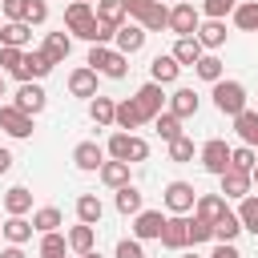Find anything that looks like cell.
Segmentation results:
<instances>
[{"label": "cell", "mask_w": 258, "mask_h": 258, "mask_svg": "<svg viewBox=\"0 0 258 258\" xmlns=\"http://www.w3.org/2000/svg\"><path fill=\"white\" fill-rule=\"evenodd\" d=\"M153 129H157L161 141H173V137H181V117H173L169 109H161V113L153 117Z\"/></svg>", "instance_id": "39"}, {"label": "cell", "mask_w": 258, "mask_h": 258, "mask_svg": "<svg viewBox=\"0 0 258 258\" xmlns=\"http://www.w3.org/2000/svg\"><path fill=\"white\" fill-rule=\"evenodd\" d=\"M181 258H202V254H194V250H189V254H181Z\"/></svg>", "instance_id": "57"}, {"label": "cell", "mask_w": 258, "mask_h": 258, "mask_svg": "<svg viewBox=\"0 0 258 258\" xmlns=\"http://www.w3.org/2000/svg\"><path fill=\"white\" fill-rule=\"evenodd\" d=\"M113 109H117V101H109V97H93L89 101V117H93V125H113Z\"/></svg>", "instance_id": "41"}, {"label": "cell", "mask_w": 258, "mask_h": 258, "mask_svg": "<svg viewBox=\"0 0 258 258\" xmlns=\"http://www.w3.org/2000/svg\"><path fill=\"white\" fill-rule=\"evenodd\" d=\"M198 105H202V101H198V93H194V89H173V93L165 97V109H169L173 117H181V121H185V117H194V113H198Z\"/></svg>", "instance_id": "17"}, {"label": "cell", "mask_w": 258, "mask_h": 258, "mask_svg": "<svg viewBox=\"0 0 258 258\" xmlns=\"http://www.w3.org/2000/svg\"><path fill=\"white\" fill-rule=\"evenodd\" d=\"M101 214H105V206H101L97 194H81V198H77V218H81L85 226H97Z\"/></svg>", "instance_id": "33"}, {"label": "cell", "mask_w": 258, "mask_h": 258, "mask_svg": "<svg viewBox=\"0 0 258 258\" xmlns=\"http://www.w3.org/2000/svg\"><path fill=\"white\" fill-rule=\"evenodd\" d=\"M0 258H28V254H24V250H20V246H12V242H8V250H4V254H0Z\"/></svg>", "instance_id": "54"}, {"label": "cell", "mask_w": 258, "mask_h": 258, "mask_svg": "<svg viewBox=\"0 0 258 258\" xmlns=\"http://www.w3.org/2000/svg\"><path fill=\"white\" fill-rule=\"evenodd\" d=\"M93 16L97 20H105V24H125V8H121V0H97L93 4Z\"/></svg>", "instance_id": "40"}, {"label": "cell", "mask_w": 258, "mask_h": 258, "mask_svg": "<svg viewBox=\"0 0 258 258\" xmlns=\"http://www.w3.org/2000/svg\"><path fill=\"white\" fill-rule=\"evenodd\" d=\"M250 181H254V189H258V161H254V169H250Z\"/></svg>", "instance_id": "55"}, {"label": "cell", "mask_w": 258, "mask_h": 258, "mask_svg": "<svg viewBox=\"0 0 258 258\" xmlns=\"http://www.w3.org/2000/svg\"><path fill=\"white\" fill-rule=\"evenodd\" d=\"M194 36H198V44H202L206 52H214V48L226 44V20H202Z\"/></svg>", "instance_id": "20"}, {"label": "cell", "mask_w": 258, "mask_h": 258, "mask_svg": "<svg viewBox=\"0 0 258 258\" xmlns=\"http://www.w3.org/2000/svg\"><path fill=\"white\" fill-rule=\"evenodd\" d=\"M28 210H32V189L12 185V189L4 194V214H28Z\"/></svg>", "instance_id": "35"}, {"label": "cell", "mask_w": 258, "mask_h": 258, "mask_svg": "<svg viewBox=\"0 0 258 258\" xmlns=\"http://www.w3.org/2000/svg\"><path fill=\"white\" fill-rule=\"evenodd\" d=\"M202 242H214V226L202 222V218H194L189 222V246H202Z\"/></svg>", "instance_id": "47"}, {"label": "cell", "mask_w": 258, "mask_h": 258, "mask_svg": "<svg viewBox=\"0 0 258 258\" xmlns=\"http://www.w3.org/2000/svg\"><path fill=\"white\" fill-rule=\"evenodd\" d=\"M161 4H169V0H161Z\"/></svg>", "instance_id": "60"}, {"label": "cell", "mask_w": 258, "mask_h": 258, "mask_svg": "<svg viewBox=\"0 0 258 258\" xmlns=\"http://www.w3.org/2000/svg\"><path fill=\"white\" fill-rule=\"evenodd\" d=\"M93 246H97V226H85V222H81V226L69 230V250H73V254H89Z\"/></svg>", "instance_id": "32"}, {"label": "cell", "mask_w": 258, "mask_h": 258, "mask_svg": "<svg viewBox=\"0 0 258 258\" xmlns=\"http://www.w3.org/2000/svg\"><path fill=\"white\" fill-rule=\"evenodd\" d=\"M101 161H105V149H101L97 141H81V145L73 149V165H77V169H85V173H97V169H101Z\"/></svg>", "instance_id": "18"}, {"label": "cell", "mask_w": 258, "mask_h": 258, "mask_svg": "<svg viewBox=\"0 0 258 258\" xmlns=\"http://www.w3.org/2000/svg\"><path fill=\"white\" fill-rule=\"evenodd\" d=\"M28 40H32V24H24V20H8V24L0 28V44L28 48Z\"/></svg>", "instance_id": "29"}, {"label": "cell", "mask_w": 258, "mask_h": 258, "mask_svg": "<svg viewBox=\"0 0 258 258\" xmlns=\"http://www.w3.org/2000/svg\"><path fill=\"white\" fill-rule=\"evenodd\" d=\"M137 24H141L145 32H161V28H169V4H161V0H149V8L137 16Z\"/></svg>", "instance_id": "23"}, {"label": "cell", "mask_w": 258, "mask_h": 258, "mask_svg": "<svg viewBox=\"0 0 258 258\" xmlns=\"http://www.w3.org/2000/svg\"><path fill=\"white\" fill-rule=\"evenodd\" d=\"M121 8H125V16H133V20H137V16L149 8V0H121Z\"/></svg>", "instance_id": "52"}, {"label": "cell", "mask_w": 258, "mask_h": 258, "mask_svg": "<svg viewBox=\"0 0 258 258\" xmlns=\"http://www.w3.org/2000/svg\"><path fill=\"white\" fill-rule=\"evenodd\" d=\"M161 246L165 250H185L189 246V218L185 214H169L161 226Z\"/></svg>", "instance_id": "11"}, {"label": "cell", "mask_w": 258, "mask_h": 258, "mask_svg": "<svg viewBox=\"0 0 258 258\" xmlns=\"http://www.w3.org/2000/svg\"><path fill=\"white\" fill-rule=\"evenodd\" d=\"M52 69H56V64H52L40 48H32V52L24 48V60H20V69H16V81H44Z\"/></svg>", "instance_id": "12"}, {"label": "cell", "mask_w": 258, "mask_h": 258, "mask_svg": "<svg viewBox=\"0 0 258 258\" xmlns=\"http://www.w3.org/2000/svg\"><path fill=\"white\" fill-rule=\"evenodd\" d=\"M202 52H206V48L198 44V36H177V44H173V52H169V56H173L181 69H185V64L194 69V64L202 60Z\"/></svg>", "instance_id": "26"}, {"label": "cell", "mask_w": 258, "mask_h": 258, "mask_svg": "<svg viewBox=\"0 0 258 258\" xmlns=\"http://www.w3.org/2000/svg\"><path fill=\"white\" fill-rule=\"evenodd\" d=\"M177 73H181V64H177L169 52L153 56V64H149V81H157V85H173V81H177Z\"/></svg>", "instance_id": "27"}, {"label": "cell", "mask_w": 258, "mask_h": 258, "mask_svg": "<svg viewBox=\"0 0 258 258\" xmlns=\"http://www.w3.org/2000/svg\"><path fill=\"white\" fill-rule=\"evenodd\" d=\"M12 161H16V157H12V149H4V145H0V177L12 169Z\"/></svg>", "instance_id": "53"}, {"label": "cell", "mask_w": 258, "mask_h": 258, "mask_svg": "<svg viewBox=\"0 0 258 258\" xmlns=\"http://www.w3.org/2000/svg\"><path fill=\"white\" fill-rule=\"evenodd\" d=\"M40 52H44L52 64H64L69 52H73V36H69V32H48L44 44H40Z\"/></svg>", "instance_id": "21"}, {"label": "cell", "mask_w": 258, "mask_h": 258, "mask_svg": "<svg viewBox=\"0 0 258 258\" xmlns=\"http://www.w3.org/2000/svg\"><path fill=\"white\" fill-rule=\"evenodd\" d=\"M0 226H4V222H0Z\"/></svg>", "instance_id": "61"}, {"label": "cell", "mask_w": 258, "mask_h": 258, "mask_svg": "<svg viewBox=\"0 0 258 258\" xmlns=\"http://www.w3.org/2000/svg\"><path fill=\"white\" fill-rule=\"evenodd\" d=\"M169 145V161H177V165H185V161H194V141L181 133V137H173V141H165Z\"/></svg>", "instance_id": "43"}, {"label": "cell", "mask_w": 258, "mask_h": 258, "mask_svg": "<svg viewBox=\"0 0 258 258\" xmlns=\"http://www.w3.org/2000/svg\"><path fill=\"white\" fill-rule=\"evenodd\" d=\"M234 24L242 28V32H258V0H242V4H234Z\"/></svg>", "instance_id": "34"}, {"label": "cell", "mask_w": 258, "mask_h": 258, "mask_svg": "<svg viewBox=\"0 0 258 258\" xmlns=\"http://www.w3.org/2000/svg\"><path fill=\"white\" fill-rule=\"evenodd\" d=\"M218 181H222V198H226V202H230V198L242 202L246 194H254V181H250V173H242V169H226Z\"/></svg>", "instance_id": "15"}, {"label": "cell", "mask_w": 258, "mask_h": 258, "mask_svg": "<svg viewBox=\"0 0 258 258\" xmlns=\"http://www.w3.org/2000/svg\"><path fill=\"white\" fill-rule=\"evenodd\" d=\"M145 28L137 24V20H129V24H117V32H113V48L117 52H125V56H133V52H141L145 48Z\"/></svg>", "instance_id": "10"}, {"label": "cell", "mask_w": 258, "mask_h": 258, "mask_svg": "<svg viewBox=\"0 0 258 258\" xmlns=\"http://www.w3.org/2000/svg\"><path fill=\"white\" fill-rule=\"evenodd\" d=\"M202 169L214 173V177H222V173L230 169V145H226L222 137H210V141L202 145Z\"/></svg>", "instance_id": "7"}, {"label": "cell", "mask_w": 258, "mask_h": 258, "mask_svg": "<svg viewBox=\"0 0 258 258\" xmlns=\"http://www.w3.org/2000/svg\"><path fill=\"white\" fill-rule=\"evenodd\" d=\"M85 4H97V0H85Z\"/></svg>", "instance_id": "59"}, {"label": "cell", "mask_w": 258, "mask_h": 258, "mask_svg": "<svg viewBox=\"0 0 258 258\" xmlns=\"http://www.w3.org/2000/svg\"><path fill=\"white\" fill-rule=\"evenodd\" d=\"M105 153H109V157H117V161H129V165H133V161H145V157H149V141H145V137H137V133H125V129H121V133H113V137H109Z\"/></svg>", "instance_id": "3"}, {"label": "cell", "mask_w": 258, "mask_h": 258, "mask_svg": "<svg viewBox=\"0 0 258 258\" xmlns=\"http://www.w3.org/2000/svg\"><path fill=\"white\" fill-rule=\"evenodd\" d=\"M113 125L117 129H137V125H145V117H141V109H137V101L133 97H125V101H117V109H113Z\"/></svg>", "instance_id": "24"}, {"label": "cell", "mask_w": 258, "mask_h": 258, "mask_svg": "<svg viewBox=\"0 0 258 258\" xmlns=\"http://www.w3.org/2000/svg\"><path fill=\"white\" fill-rule=\"evenodd\" d=\"M20 60H24V48H12V44H0V73H8V77H16V69H20Z\"/></svg>", "instance_id": "45"}, {"label": "cell", "mask_w": 258, "mask_h": 258, "mask_svg": "<svg viewBox=\"0 0 258 258\" xmlns=\"http://www.w3.org/2000/svg\"><path fill=\"white\" fill-rule=\"evenodd\" d=\"M198 24H202V8H194L189 0H177V4L169 8V32H177V36H194Z\"/></svg>", "instance_id": "5"}, {"label": "cell", "mask_w": 258, "mask_h": 258, "mask_svg": "<svg viewBox=\"0 0 258 258\" xmlns=\"http://www.w3.org/2000/svg\"><path fill=\"white\" fill-rule=\"evenodd\" d=\"M161 226H165V214H161V210H141V214H133V238H137V242L161 238Z\"/></svg>", "instance_id": "14"}, {"label": "cell", "mask_w": 258, "mask_h": 258, "mask_svg": "<svg viewBox=\"0 0 258 258\" xmlns=\"http://www.w3.org/2000/svg\"><path fill=\"white\" fill-rule=\"evenodd\" d=\"M0 8H4V16H8V20H24L28 0H0Z\"/></svg>", "instance_id": "50"}, {"label": "cell", "mask_w": 258, "mask_h": 258, "mask_svg": "<svg viewBox=\"0 0 258 258\" xmlns=\"http://www.w3.org/2000/svg\"><path fill=\"white\" fill-rule=\"evenodd\" d=\"M254 161H258V149H250V145H238V149H230V169H242V173H250V169H254Z\"/></svg>", "instance_id": "44"}, {"label": "cell", "mask_w": 258, "mask_h": 258, "mask_svg": "<svg viewBox=\"0 0 258 258\" xmlns=\"http://www.w3.org/2000/svg\"><path fill=\"white\" fill-rule=\"evenodd\" d=\"M64 250H69V238L60 234V230H48V234H40V258H64Z\"/></svg>", "instance_id": "37"}, {"label": "cell", "mask_w": 258, "mask_h": 258, "mask_svg": "<svg viewBox=\"0 0 258 258\" xmlns=\"http://www.w3.org/2000/svg\"><path fill=\"white\" fill-rule=\"evenodd\" d=\"M0 97H4V73H0Z\"/></svg>", "instance_id": "58"}, {"label": "cell", "mask_w": 258, "mask_h": 258, "mask_svg": "<svg viewBox=\"0 0 258 258\" xmlns=\"http://www.w3.org/2000/svg\"><path fill=\"white\" fill-rule=\"evenodd\" d=\"M60 226H64V214H60L56 206L32 210V230H36V234H48V230H60Z\"/></svg>", "instance_id": "31"}, {"label": "cell", "mask_w": 258, "mask_h": 258, "mask_svg": "<svg viewBox=\"0 0 258 258\" xmlns=\"http://www.w3.org/2000/svg\"><path fill=\"white\" fill-rule=\"evenodd\" d=\"M234 4H238V0H202V16H206V20H226V16L234 12Z\"/></svg>", "instance_id": "46"}, {"label": "cell", "mask_w": 258, "mask_h": 258, "mask_svg": "<svg viewBox=\"0 0 258 258\" xmlns=\"http://www.w3.org/2000/svg\"><path fill=\"white\" fill-rule=\"evenodd\" d=\"M64 28H69L73 36H81V40H89V44H93V32H97L93 4H85V0H73V4L64 8Z\"/></svg>", "instance_id": "4"}, {"label": "cell", "mask_w": 258, "mask_h": 258, "mask_svg": "<svg viewBox=\"0 0 258 258\" xmlns=\"http://www.w3.org/2000/svg\"><path fill=\"white\" fill-rule=\"evenodd\" d=\"M12 105H16V109H24L28 117H36V113L48 105V93L40 89V81H20V89L12 93Z\"/></svg>", "instance_id": "6"}, {"label": "cell", "mask_w": 258, "mask_h": 258, "mask_svg": "<svg viewBox=\"0 0 258 258\" xmlns=\"http://www.w3.org/2000/svg\"><path fill=\"white\" fill-rule=\"evenodd\" d=\"M238 222H242V230H250L258 238V194H246L238 202Z\"/></svg>", "instance_id": "38"}, {"label": "cell", "mask_w": 258, "mask_h": 258, "mask_svg": "<svg viewBox=\"0 0 258 258\" xmlns=\"http://www.w3.org/2000/svg\"><path fill=\"white\" fill-rule=\"evenodd\" d=\"M0 129H4L8 137L24 141V137H32V117H28L24 109H16V105L8 101V105H0Z\"/></svg>", "instance_id": "9"}, {"label": "cell", "mask_w": 258, "mask_h": 258, "mask_svg": "<svg viewBox=\"0 0 258 258\" xmlns=\"http://www.w3.org/2000/svg\"><path fill=\"white\" fill-rule=\"evenodd\" d=\"M69 93H73V97L93 101V97H97V73H93L89 64H77V69L69 73Z\"/></svg>", "instance_id": "16"}, {"label": "cell", "mask_w": 258, "mask_h": 258, "mask_svg": "<svg viewBox=\"0 0 258 258\" xmlns=\"http://www.w3.org/2000/svg\"><path fill=\"white\" fill-rule=\"evenodd\" d=\"M81 258H101V254H97V250H89V254H81Z\"/></svg>", "instance_id": "56"}, {"label": "cell", "mask_w": 258, "mask_h": 258, "mask_svg": "<svg viewBox=\"0 0 258 258\" xmlns=\"http://www.w3.org/2000/svg\"><path fill=\"white\" fill-rule=\"evenodd\" d=\"M101 181L109 185V189H121V185H129V161H117V157H109V161H101Z\"/></svg>", "instance_id": "28"}, {"label": "cell", "mask_w": 258, "mask_h": 258, "mask_svg": "<svg viewBox=\"0 0 258 258\" xmlns=\"http://www.w3.org/2000/svg\"><path fill=\"white\" fill-rule=\"evenodd\" d=\"M44 20H48V0H28L24 24H44Z\"/></svg>", "instance_id": "48"}, {"label": "cell", "mask_w": 258, "mask_h": 258, "mask_svg": "<svg viewBox=\"0 0 258 258\" xmlns=\"http://www.w3.org/2000/svg\"><path fill=\"white\" fill-rule=\"evenodd\" d=\"M246 101H250V97H246V85H242V81H226V77H222V81H214V109H218L222 117L242 113V109H246Z\"/></svg>", "instance_id": "2"}, {"label": "cell", "mask_w": 258, "mask_h": 258, "mask_svg": "<svg viewBox=\"0 0 258 258\" xmlns=\"http://www.w3.org/2000/svg\"><path fill=\"white\" fill-rule=\"evenodd\" d=\"M145 210V202H141V189L129 181V185H121L117 189V214H125V218H133V214H141Z\"/></svg>", "instance_id": "30"}, {"label": "cell", "mask_w": 258, "mask_h": 258, "mask_svg": "<svg viewBox=\"0 0 258 258\" xmlns=\"http://www.w3.org/2000/svg\"><path fill=\"white\" fill-rule=\"evenodd\" d=\"M161 202H165V210H169V214H189V210H194V202H198V189H194L189 181H169V185H165V194H161Z\"/></svg>", "instance_id": "8"}, {"label": "cell", "mask_w": 258, "mask_h": 258, "mask_svg": "<svg viewBox=\"0 0 258 258\" xmlns=\"http://www.w3.org/2000/svg\"><path fill=\"white\" fill-rule=\"evenodd\" d=\"M113 258H145V250H141V242H137V238H121Z\"/></svg>", "instance_id": "49"}, {"label": "cell", "mask_w": 258, "mask_h": 258, "mask_svg": "<svg viewBox=\"0 0 258 258\" xmlns=\"http://www.w3.org/2000/svg\"><path fill=\"white\" fill-rule=\"evenodd\" d=\"M234 133L242 137V145L258 149V109H242V113H234Z\"/></svg>", "instance_id": "22"}, {"label": "cell", "mask_w": 258, "mask_h": 258, "mask_svg": "<svg viewBox=\"0 0 258 258\" xmlns=\"http://www.w3.org/2000/svg\"><path fill=\"white\" fill-rule=\"evenodd\" d=\"M194 73H198L202 81H210V85H214V81H222V60H218L214 52H202V60L194 64Z\"/></svg>", "instance_id": "42"}, {"label": "cell", "mask_w": 258, "mask_h": 258, "mask_svg": "<svg viewBox=\"0 0 258 258\" xmlns=\"http://www.w3.org/2000/svg\"><path fill=\"white\" fill-rule=\"evenodd\" d=\"M0 234H4L12 246H24V242L32 238V222H28L24 214H8V218H4V226H0Z\"/></svg>", "instance_id": "25"}, {"label": "cell", "mask_w": 258, "mask_h": 258, "mask_svg": "<svg viewBox=\"0 0 258 258\" xmlns=\"http://www.w3.org/2000/svg\"><path fill=\"white\" fill-rule=\"evenodd\" d=\"M238 234H242V222H238L234 210H226V214L214 222V242H234Z\"/></svg>", "instance_id": "36"}, {"label": "cell", "mask_w": 258, "mask_h": 258, "mask_svg": "<svg viewBox=\"0 0 258 258\" xmlns=\"http://www.w3.org/2000/svg\"><path fill=\"white\" fill-rule=\"evenodd\" d=\"M85 64H89L97 77H109V81H121V77L129 73V56L117 52V48H109V44H93Z\"/></svg>", "instance_id": "1"}, {"label": "cell", "mask_w": 258, "mask_h": 258, "mask_svg": "<svg viewBox=\"0 0 258 258\" xmlns=\"http://www.w3.org/2000/svg\"><path fill=\"white\" fill-rule=\"evenodd\" d=\"M161 89H165V85H157V81H145V85L137 89V97H133V101H137V109H141V117H145V121H153V117L165 109V93H161Z\"/></svg>", "instance_id": "13"}, {"label": "cell", "mask_w": 258, "mask_h": 258, "mask_svg": "<svg viewBox=\"0 0 258 258\" xmlns=\"http://www.w3.org/2000/svg\"><path fill=\"white\" fill-rule=\"evenodd\" d=\"M210 258H242V250H238V246H234V242H218V246H214V254H210Z\"/></svg>", "instance_id": "51"}, {"label": "cell", "mask_w": 258, "mask_h": 258, "mask_svg": "<svg viewBox=\"0 0 258 258\" xmlns=\"http://www.w3.org/2000/svg\"><path fill=\"white\" fill-rule=\"evenodd\" d=\"M226 210H230V206H226L222 194H198V202H194V218H202V222H210V226H214Z\"/></svg>", "instance_id": "19"}]
</instances>
